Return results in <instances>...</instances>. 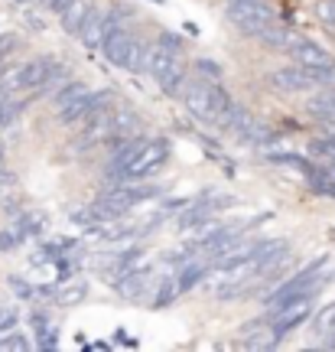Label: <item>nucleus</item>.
<instances>
[{"label": "nucleus", "mask_w": 335, "mask_h": 352, "mask_svg": "<svg viewBox=\"0 0 335 352\" xmlns=\"http://www.w3.org/2000/svg\"><path fill=\"white\" fill-rule=\"evenodd\" d=\"M69 3H75V0H46V7H49L52 13H62Z\"/></svg>", "instance_id": "obj_31"}, {"label": "nucleus", "mask_w": 335, "mask_h": 352, "mask_svg": "<svg viewBox=\"0 0 335 352\" xmlns=\"http://www.w3.org/2000/svg\"><path fill=\"white\" fill-rule=\"evenodd\" d=\"M157 46H163L166 52H173V56H183V50H186V43H183V36L179 33H170V30H163L160 39H157Z\"/></svg>", "instance_id": "obj_23"}, {"label": "nucleus", "mask_w": 335, "mask_h": 352, "mask_svg": "<svg viewBox=\"0 0 335 352\" xmlns=\"http://www.w3.org/2000/svg\"><path fill=\"white\" fill-rule=\"evenodd\" d=\"M176 294H179V284H173V280H163L160 287H157V294H153V307H163V303H170L176 297Z\"/></svg>", "instance_id": "obj_25"}, {"label": "nucleus", "mask_w": 335, "mask_h": 352, "mask_svg": "<svg viewBox=\"0 0 335 352\" xmlns=\"http://www.w3.org/2000/svg\"><path fill=\"white\" fill-rule=\"evenodd\" d=\"M196 76L209 78V82H222V65L211 59H196Z\"/></svg>", "instance_id": "obj_24"}, {"label": "nucleus", "mask_w": 335, "mask_h": 352, "mask_svg": "<svg viewBox=\"0 0 335 352\" xmlns=\"http://www.w3.org/2000/svg\"><path fill=\"white\" fill-rule=\"evenodd\" d=\"M310 114L335 124V91H319V98L310 101Z\"/></svg>", "instance_id": "obj_18"}, {"label": "nucleus", "mask_w": 335, "mask_h": 352, "mask_svg": "<svg viewBox=\"0 0 335 352\" xmlns=\"http://www.w3.org/2000/svg\"><path fill=\"white\" fill-rule=\"evenodd\" d=\"M215 85L218 82H209V78H202V76H189L183 91H179V101L196 118H202L205 124H211V95H215Z\"/></svg>", "instance_id": "obj_6"}, {"label": "nucleus", "mask_w": 335, "mask_h": 352, "mask_svg": "<svg viewBox=\"0 0 335 352\" xmlns=\"http://www.w3.org/2000/svg\"><path fill=\"white\" fill-rule=\"evenodd\" d=\"M147 76L157 78V85H160L166 95H176V98H179V91H183V85H186V78H189V69L183 65V56H173V52H166L163 46H153Z\"/></svg>", "instance_id": "obj_5"}, {"label": "nucleus", "mask_w": 335, "mask_h": 352, "mask_svg": "<svg viewBox=\"0 0 335 352\" xmlns=\"http://www.w3.org/2000/svg\"><path fill=\"white\" fill-rule=\"evenodd\" d=\"M20 114H23V101L0 91V127H13L20 121Z\"/></svg>", "instance_id": "obj_17"}, {"label": "nucleus", "mask_w": 335, "mask_h": 352, "mask_svg": "<svg viewBox=\"0 0 335 352\" xmlns=\"http://www.w3.org/2000/svg\"><path fill=\"white\" fill-rule=\"evenodd\" d=\"M150 284V271L147 267H140V271H127L121 280H114V290L121 294V297H127V300H137V297H143V290H147Z\"/></svg>", "instance_id": "obj_14"}, {"label": "nucleus", "mask_w": 335, "mask_h": 352, "mask_svg": "<svg viewBox=\"0 0 335 352\" xmlns=\"http://www.w3.org/2000/svg\"><path fill=\"white\" fill-rule=\"evenodd\" d=\"M312 327H316V333H319V336H332V333H335V300L325 303L323 310L312 316Z\"/></svg>", "instance_id": "obj_21"}, {"label": "nucleus", "mask_w": 335, "mask_h": 352, "mask_svg": "<svg viewBox=\"0 0 335 352\" xmlns=\"http://www.w3.org/2000/svg\"><path fill=\"white\" fill-rule=\"evenodd\" d=\"M270 82L284 91H310L316 88V82L310 78V72L303 65H284V69H273L270 72Z\"/></svg>", "instance_id": "obj_10"}, {"label": "nucleus", "mask_w": 335, "mask_h": 352, "mask_svg": "<svg viewBox=\"0 0 335 352\" xmlns=\"http://www.w3.org/2000/svg\"><path fill=\"white\" fill-rule=\"evenodd\" d=\"M13 183H16V176L10 173V170H7V166L0 164V189H7V186H13Z\"/></svg>", "instance_id": "obj_29"}, {"label": "nucleus", "mask_w": 335, "mask_h": 352, "mask_svg": "<svg viewBox=\"0 0 335 352\" xmlns=\"http://www.w3.org/2000/svg\"><path fill=\"white\" fill-rule=\"evenodd\" d=\"M310 151L312 153H323V157H332V160H335V134H325V138L312 140Z\"/></svg>", "instance_id": "obj_26"}, {"label": "nucleus", "mask_w": 335, "mask_h": 352, "mask_svg": "<svg viewBox=\"0 0 335 352\" xmlns=\"http://www.w3.org/2000/svg\"><path fill=\"white\" fill-rule=\"evenodd\" d=\"M59 65H62V63H56L52 56H36V59L16 65V69H10L7 76L0 78V91H7V95H30V98H36L39 88L49 82L52 72H56Z\"/></svg>", "instance_id": "obj_1"}, {"label": "nucleus", "mask_w": 335, "mask_h": 352, "mask_svg": "<svg viewBox=\"0 0 335 352\" xmlns=\"http://www.w3.org/2000/svg\"><path fill=\"white\" fill-rule=\"evenodd\" d=\"M10 3H16V7H30V3H43V7H46V0H10Z\"/></svg>", "instance_id": "obj_32"}, {"label": "nucleus", "mask_w": 335, "mask_h": 352, "mask_svg": "<svg viewBox=\"0 0 335 352\" xmlns=\"http://www.w3.org/2000/svg\"><path fill=\"white\" fill-rule=\"evenodd\" d=\"M23 50V39L16 36V33H0V72L13 63V56Z\"/></svg>", "instance_id": "obj_20"}, {"label": "nucleus", "mask_w": 335, "mask_h": 352, "mask_svg": "<svg viewBox=\"0 0 335 352\" xmlns=\"http://www.w3.org/2000/svg\"><path fill=\"white\" fill-rule=\"evenodd\" d=\"M13 245H16V235H13V232H0V252H7Z\"/></svg>", "instance_id": "obj_30"}, {"label": "nucleus", "mask_w": 335, "mask_h": 352, "mask_svg": "<svg viewBox=\"0 0 335 352\" xmlns=\"http://www.w3.org/2000/svg\"><path fill=\"white\" fill-rule=\"evenodd\" d=\"M257 43H261L264 50H270V52H290L293 46H297V36L286 30V26H280V23H273V26H267L261 36H254Z\"/></svg>", "instance_id": "obj_13"}, {"label": "nucleus", "mask_w": 335, "mask_h": 352, "mask_svg": "<svg viewBox=\"0 0 335 352\" xmlns=\"http://www.w3.org/2000/svg\"><path fill=\"white\" fill-rule=\"evenodd\" d=\"M134 46H137V36L130 33V26H127V23H114L111 33H108V39H104V46H101V52H104V59H108L111 65L127 69Z\"/></svg>", "instance_id": "obj_7"}, {"label": "nucleus", "mask_w": 335, "mask_h": 352, "mask_svg": "<svg viewBox=\"0 0 335 352\" xmlns=\"http://www.w3.org/2000/svg\"><path fill=\"white\" fill-rule=\"evenodd\" d=\"M329 170H332V173H335V160H332V166H329Z\"/></svg>", "instance_id": "obj_36"}, {"label": "nucleus", "mask_w": 335, "mask_h": 352, "mask_svg": "<svg viewBox=\"0 0 335 352\" xmlns=\"http://www.w3.org/2000/svg\"><path fill=\"white\" fill-rule=\"evenodd\" d=\"M0 349H30V342H26L20 333H13V336H7V340L0 342Z\"/></svg>", "instance_id": "obj_28"}, {"label": "nucleus", "mask_w": 335, "mask_h": 352, "mask_svg": "<svg viewBox=\"0 0 335 352\" xmlns=\"http://www.w3.org/2000/svg\"><path fill=\"white\" fill-rule=\"evenodd\" d=\"M290 56H293L297 65H306V69H332L335 65L332 56L319 43H310V39H297V46L290 50Z\"/></svg>", "instance_id": "obj_9"}, {"label": "nucleus", "mask_w": 335, "mask_h": 352, "mask_svg": "<svg viewBox=\"0 0 335 352\" xmlns=\"http://www.w3.org/2000/svg\"><path fill=\"white\" fill-rule=\"evenodd\" d=\"M0 164H3V144H0Z\"/></svg>", "instance_id": "obj_33"}, {"label": "nucleus", "mask_w": 335, "mask_h": 352, "mask_svg": "<svg viewBox=\"0 0 335 352\" xmlns=\"http://www.w3.org/2000/svg\"><path fill=\"white\" fill-rule=\"evenodd\" d=\"M202 277H209V267L202 261H192V264H183V271L176 274V284H179V294L183 290H192L196 284H199Z\"/></svg>", "instance_id": "obj_16"}, {"label": "nucleus", "mask_w": 335, "mask_h": 352, "mask_svg": "<svg viewBox=\"0 0 335 352\" xmlns=\"http://www.w3.org/2000/svg\"><path fill=\"white\" fill-rule=\"evenodd\" d=\"M238 199H231V196H215V199H205V202H196L192 209H186V212L179 215V226L189 228L196 226V222H202V219H211L215 212H224V209H231Z\"/></svg>", "instance_id": "obj_11"}, {"label": "nucleus", "mask_w": 335, "mask_h": 352, "mask_svg": "<svg viewBox=\"0 0 335 352\" xmlns=\"http://www.w3.org/2000/svg\"><path fill=\"white\" fill-rule=\"evenodd\" d=\"M306 179H310L312 192H323V196H332V199H335V173H332V170H319V166H316Z\"/></svg>", "instance_id": "obj_19"}, {"label": "nucleus", "mask_w": 335, "mask_h": 352, "mask_svg": "<svg viewBox=\"0 0 335 352\" xmlns=\"http://www.w3.org/2000/svg\"><path fill=\"white\" fill-rule=\"evenodd\" d=\"M170 160V140L163 138H143L140 151L130 157V164L124 170H117L111 176V186H127V183H143L157 166H163Z\"/></svg>", "instance_id": "obj_2"}, {"label": "nucleus", "mask_w": 335, "mask_h": 352, "mask_svg": "<svg viewBox=\"0 0 335 352\" xmlns=\"http://www.w3.org/2000/svg\"><path fill=\"white\" fill-rule=\"evenodd\" d=\"M111 26H114V10L95 7L91 16L85 20V26H82V33H78L82 46H85V50H101L104 39H108V33H111Z\"/></svg>", "instance_id": "obj_8"}, {"label": "nucleus", "mask_w": 335, "mask_h": 352, "mask_svg": "<svg viewBox=\"0 0 335 352\" xmlns=\"http://www.w3.org/2000/svg\"><path fill=\"white\" fill-rule=\"evenodd\" d=\"M224 16L244 36H261L267 26L277 23V13L267 0H241V3H224Z\"/></svg>", "instance_id": "obj_3"}, {"label": "nucleus", "mask_w": 335, "mask_h": 352, "mask_svg": "<svg viewBox=\"0 0 335 352\" xmlns=\"http://www.w3.org/2000/svg\"><path fill=\"white\" fill-rule=\"evenodd\" d=\"M323 267H325V258H323V261H316V264H310V267H303V271H299V274H293L290 280H284V284H280V287L267 297V307L273 310V307H284V303L297 300V297L316 294V290L329 280V274H323Z\"/></svg>", "instance_id": "obj_4"}, {"label": "nucleus", "mask_w": 335, "mask_h": 352, "mask_svg": "<svg viewBox=\"0 0 335 352\" xmlns=\"http://www.w3.org/2000/svg\"><path fill=\"white\" fill-rule=\"evenodd\" d=\"M316 16H319L325 26L335 30V0H319V3H316Z\"/></svg>", "instance_id": "obj_27"}, {"label": "nucleus", "mask_w": 335, "mask_h": 352, "mask_svg": "<svg viewBox=\"0 0 335 352\" xmlns=\"http://www.w3.org/2000/svg\"><path fill=\"white\" fill-rule=\"evenodd\" d=\"M270 160H277V164H286V166H297L303 176H310L312 170H316V166H312L306 157H293V153H273Z\"/></svg>", "instance_id": "obj_22"}, {"label": "nucleus", "mask_w": 335, "mask_h": 352, "mask_svg": "<svg viewBox=\"0 0 335 352\" xmlns=\"http://www.w3.org/2000/svg\"><path fill=\"white\" fill-rule=\"evenodd\" d=\"M88 297V284L85 280H75V284H65V287L52 290V300L59 303V307H75V303H82Z\"/></svg>", "instance_id": "obj_15"}, {"label": "nucleus", "mask_w": 335, "mask_h": 352, "mask_svg": "<svg viewBox=\"0 0 335 352\" xmlns=\"http://www.w3.org/2000/svg\"><path fill=\"white\" fill-rule=\"evenodd\" d=\"M224 3H241V0H224Z\"/></svg>", "instance_id": "obj_35"}, {"label": "nucleus", "mask_w": 335, "mask_h": 352, "mask_svg": "<svg viewBox=\"0 0 335 352\" xmlns=\"http://www.w3.org/2000/svg\"><path fill=\"white\" fill-rule=\"evenodd\" d=\"M150 3H166V0H150Z\"/></svg>", "instance_id": "obj_34"}, {"label": "nucleus", "mask_w": 335, "mask_h": 352, "mask_svg": "<svg viewBox=\"0 0 335 352\" xmlns=\"http://www.w3.org/2000/svg\"><path fill=\"white\" fill-rule=\"evenodd\" d=\"M91 10H95V3H91V0H75V3H69V7L59 13V26H62L65 33L78 36V33H82V26H85V20L91 16Z\"/></svg>", "instance_id": "obj_12"}]
</instances>
